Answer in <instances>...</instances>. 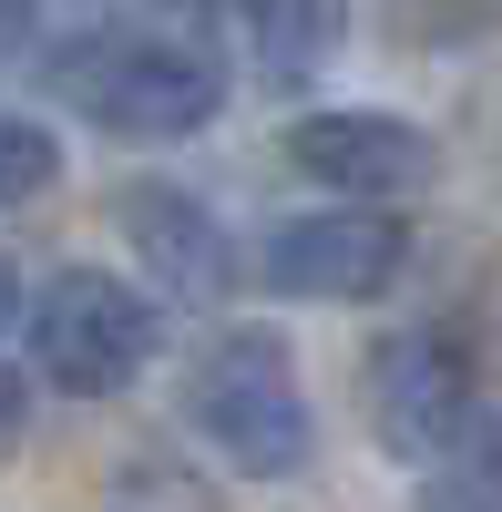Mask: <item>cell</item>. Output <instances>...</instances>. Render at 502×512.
Here are the masks:
<instances>
[{"instance_id":"cell-1","label":"cell","mask_w":502,"mask_h":512,"mask_svg":"<svg viewBox=\"0 0 502 512\" xmlns=\"http://www.w3.org/2000/svg\"><path fill=\"white\" fill-rule=\"evenodd\" d=\"M52 93L82 123H103L113 144H185L226 113V62L154 31H82L52 62Z\"/></svg>"},{"instance_id":"cell-2","label":"cell","mask_w":502,"mask_h":512,"mask_svg":"<svg viewBox=\"0 0 502 512\" xmlns=\"http://www.w3.org/2000/svg\"><path fill=\"white\" fill-rule=\"evenodd\" d=\"M185 420L216 441V461H236L246 482H298L318 461V410L298 390V349H287L277 328L205 338V359L185 379Z\"/></svg>"},{"instance_id":"cell-3","label":"cell","mask_w":502,"mask_h":512,"mask_svg":"<svg viewBox=\"0 0 502 512\" xmlns=\"http://www.w3.org/2000/svg\"><path fill=\"white\" fill-rule=\"evenodd\" d=\"M21 328H31V369L52 379L62 400L134 390L154 369V349H164V308L134 277H113V267H52L41 297L21 308Z\"/></svg>"},{"instance_id":"cell-4","label":"cell","mask_w":502,"mask_h":512,"mask_svg":"<svg viewBox=\"0 0 502 512\" xmlns=\"http://www.w3.org/2000/svg\"><path fill=\"white\" fill-rule=\"evenodd\" d=\"M472 410H482L472 349L451 328H400V338L369 349V431H380L390 461H421L431 472V461L472 431Z\"/></svg>"},{"instance_id":"cell-5","label":"cell","mask_w":502,"mask_h":512,"mask_svg":"<svg viewBox=\"0 0 502 512\" xmlns=\"http://www.w3.org/2000/svg\"><path fill=\"white\" fill-rule=\"evenodd\" d=\"M257 267L277 297H318V308H359V297H380L400 267H410V226L380 216V205H318V216H287Z\"/></svg>"},{"instance_id":"cell-6","label":"cell","mask_w":502,"mask_h":512,"mask_svg":"<svg viewBox=\"0 0 502 512\" xmlns=\"http://www.w3.org/2000/svg\"><path fill=\"white\" fill-rule=\"evenodd\" d=\"M287 164H298L308 185H328L339 205H400V195H421L441 175V144L421 134L410 113H298L287 123Z\"/></svg>"},{"instance_id":"cell-7","label":"cell","mask_w":502,"mask_h":512,"mask_svg":"<svg viewBox=\"0 0 502 512\" xmlns=\"http://www.w3.org/2000/svg\"><path fill=\"white\" fill-rule=\"evenodd\" d=\"M113 216H123V236H134V256H144V297L216 308V297L236 287V236L205 216V195H185V185H134Z\"/></svg>"},{"instance_id":"cell-8","label":"cell","mask_w":502,"mask_h":512,"mask_svg":"<svg viewBox=\"0 0 502 512\" xmlns=\"http://www.w3.org/2000/svg\"><path fill=\"white\" fill-rule=\"evenodd\" d=\"M236 21H246V52H257V82L298 93V82H318L339 62L349 0H236Z\"/></svg>"},{"instance_id":"cell-9","label":"cell","mask_w":502,"mask_h":512,"mask_svg":"<svg viewBox=\"0 0 502 512\" xmlns=\"http://www.w3.org/2000/svg\"><path fill=\"white\" fill-rule=\"evenodd\" d=\"M410 512H502V410H472V431L421 472Z\"/></svg>"},{"instance_id":"cell-10","label":"cell","mask_w":502,"mask_h":512,"mask_svg":"<svg viewBox=\"0 0 502 512\" xmlns=\"http://www.w3.org/2000/svg\"><path fill=\"white\" fill-rule=\"evenodd\" d=\"M103 512H226V492L205 482L195 461H175L164 441H144V451H123V461H113Z\"/></svg>"},{"instance_id":"cell-11","label":"cell","mask_w":502,"mask_h":512,"mask_svg":"<svg viewBox=\"0 0 502 512\" xmlns=\"http://www.w3.org/2000/svg\"><path fill=\"white\" fill-rule=\"evenodd\" d=\"M52 175H62V134L31 123V113H0V216L31 205V195H52Z\"/></svg>"},{"instance_id":"cell-12","label":"cell","mask_w":502,"mask_h":512,"mask_svg":"<svg viewBox=\"0 0 502 512\" xmlns=\"http://www.w3.org/2000/svg\"><path fill=\"white\" fill-rule=\"evenodd\" d=\"M31 441V379H11V369H0V461H11Z\"/></svg>"},{"instance_id":"cell-13","label":"cell","mask_w":502,"mask_h":512,"mask_svg":"<svg viewBox=\"0 0 502 512\" xmlns=\"http://www.w3.org/2000/svg\"><path fill=\"white\" fill-rule=\"evenodd\" d=\"M31 21H41V0H0V52H21Z\"/></svg>"},{"instance_id":"cell-14","label":"cell","mask_w":502,"mask_h":512,"mask_svg":"<svg viewBox=\"0 0 502 512\" xmlns=\"http://www.w3.org/2000/svg\"><path fill=\"white\" fill-rule=\"evenodd\" d=\"M21 308H31V297H21V267H11V256H0V338L21 328Z\"/></svg>"},{"instance_id":"cell-15","label":"cell","mask_w":502,"mask_h":512,"mask_svg":"<svg viewBox=\"0 0 502 512\" xmlns=\"http://www.w3.org/2000/svg\"><path fill=\"white\" fill-rule=\"evenodd\" d=\"M164 11H216V0H164Z\"/></svg>"}]
</instances>
